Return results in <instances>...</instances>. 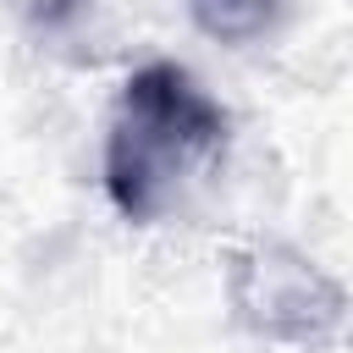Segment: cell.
<instances>
[{"mask_svg":"<svg viewBox=\"0 0 353 353\" xmlns=\"http://www.w3.org/2000/svg\"><path fill=\"white\" fill-rule=\"evenodd\" d=\"M232 143V116L210 88L176 61L138 66L110 110L105 132V193L110 204L149 226L160 221Z\"/></svg>","mask_w":353,"mask_h":353,"instance_id":"6da1fadb","label":"cell"},{"mask_svg":"<svg viewBox=\"0 0 353 353\" xmlns=\"http://www.w3.org/2000/svg\"><path fill=\"white\" fill-rule=\"evenodd\" d=\"M232 298H237V314L254 331L287 336V342H314L342 314V287L325 281L309 259L281 254V248H265V254L237 259Z\"/></svg>","mask_w":353,"mask_h":353,"instance_id":"7a4b0ae2","label":"cell"},{"mask_svg":"<svg viewBox=\"0 0 353 353\" xmlns=\"http://www.w3.org/2000/svg\"><path fill=\"white\" fill-rule=\"evenodd\" d=\"M188 17L215 44H254L281 22V0H188Z\"/></svg>","mask_w":353,"mask_h":353,"instance_id":"3957f363","label":"cell"},{"mask_svg":"<svg viewBox=\"0 0 353 353\" xmlns=\"http://www.w3.org/2000/svg\"><path fill=\"white\" fill-rule=\"evenodd\" d=\"M83 11V0H33V22L39 28H66Z\"/></svg>","mask_w":353,"mask_h":353,"instance_id":"277c9868","label":"cell"}]
</instances>
